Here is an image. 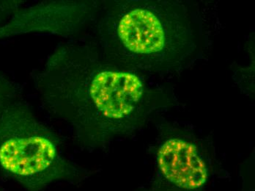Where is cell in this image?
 I'll return each mask as SVG.
<instances>
[{"mask_svg": "<svg viewBox=\"0 0 255 191\" xmlns=\"http://www.w3.org/2000/svg\"><path fill=\"white\" fill-rule=\"evenodd\" d=\"M0 169L29 191H42L77 177L51 133L19 110L0 119Z\"/></svg>", "mask_w": 255, "mask_h": 191, "instance_id": "1", "label": "cell"}, {"mask_svg": "<svg viewBox=\"0 0 255 191\" xmlns=\"http://www.w3.org/2000/svg\"><path fill=\"white\" fill-rule=\"evenodd\" d=\"M144 91L140 79L128 72L104 71L93 79L89 88L98 116L110 123L127 120L135 111Z\"/></svg>", "mask_w": 255, "mask_h": 191, "instance_id": "2", "label": "cell"}, {"mask_svg": "<svg viewBox=\"0 0 255 191\" xmlns=\"http://www.w3.org/2000/svg\"><path fill=\"white\" fill-rule=\"evenodd\" d=\"M161 181L176 191H201L208 169L195 146L181 139L166 141L158 152Z\"/></svg>", "mask_w": 255, "mask_h": 191, "instance_id": "3", "label": "cell"}, {"mask_svg": "<svg viewBox=\"0 0 255 191\" xmlns=\"http://www.w3.org/2000/svg\"><path fill=\"white\" fill-rule=\"evenodd\" d=\"M118 34L128 50L139 55L158 53L166 43L161 21L146 8L132 9L124 14L118 23Z\"/></svg>", "mask_w": 255, "mask_h": 191, "instance_id": "4", "label": "cell"}]
</instances>
